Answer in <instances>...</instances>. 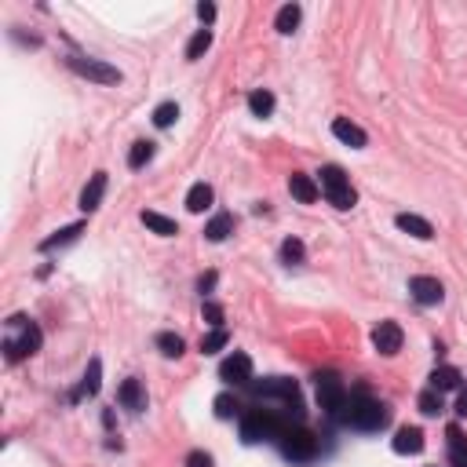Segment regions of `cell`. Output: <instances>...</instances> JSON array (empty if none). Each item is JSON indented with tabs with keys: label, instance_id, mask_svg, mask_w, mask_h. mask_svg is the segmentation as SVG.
<instances>
[{
	"label": "cell",
	"instance_id": "1",
	"mask_svg": "<svg viewBox=\"0 0 467 467\" xmlns=\"http://www.w3.org/2000/svg\"><path fill=\"white\" fill-rule=\"evenodd\" d=\"M40 344H44V336H40L33 317L15 314L8 322V332H4V358H8V362H23V358L37 354Z\"/></svg>",
	"mask_w": 467,
	"mask_h": 467
},
{
	"label": "cell",
	"instance_id": "2",
	"mask_svg": "<svg viewBox=\"0 0 467 467\" xmlns=\"http://www.w3.org/2000/svg\"><path fill=\"white\" fill-rule=\"evenodd\" d=\"M344 420L351 423V427H358V431H384L391 423V409L380 406V401H372V398H351Z\"/></svg>",
	"mask_w": 467,
	"mask_h": 467
},
{
	"label": "cell",
	"instance_id": "3",
	"mask_svg": "<svg viewBox=\"0 0 467 467\" xmlns=\"http://www.w3.org/2000/svg\"><path fill=\"white\" fill-rule=\"evenodd\" d=\"M317 176H322V194L329 198V205H336V208H354V190H351V179L344 176V168H339V164H325L322 168V172H317Z\"/></svg>",
	"mask_w": 467,
	"mask_h": 467
},
{
	"label": "cell",
	"instance_id": "4",
	"mask_svg": "<svg viewBox=\"0 0 467 467\" xmlns=\"http://www.w3.org/2000/svg\"><path fill=\"white\" fill-rule=\"evenodd\" d=\"M278 435H285V431H281V420L274 416V413H267V409H252V413L241 416V438H245L248 445L270 442V438H278Z\"/></svg>",
	"mask_w": 467,
	"mask_h": 467
},
{
	"label": "cell",
	"instance_id": "5",
	"mask_svg": "<svg viewBox=\"0 0 467 467\" xmlns=\"http://www.w3.org/2000/svg\"><path fill=\"white\" fill-rule=\"evenodd\" d=\"M66 66H70L77 77H88V80H95V84H121V70L110 66V62H102V59L70 55V59H66Z\"/></svg>",
	"mask_w": 467,
	"mask_h": 467
},
{
	"label": "cell",
	"instance_id": "6",
	"mask_svg": "<svg viewBox=\"0 0 467 467\" xmlns=\"http://www.w3.org/2000/svg\"><path fill=\"white\" fill-rule=\"evenodd\" d=\"M347 387L339 384V376H317V406H322L325 413H332V416H344L347 413Z\"/></svg>",
	"mask_w": 467,
	"mask_h": 467
},
{
	"label": "cell",
	"instance_id": "7",
	"mask_svg": "<svg viewBox=\"0 0 467 467\" xmlns=\"http://www.w3.org/2000/svg\"><path fill=\"white\" fill-rule=\"evenodd\" d=\"M281 453L296 463H307L317 456V438L310 431H285L281 435Z\"/></svg>",
	"mask_w": 467,
	"mask_h": 467
},
{
	"label": "cell",
	"instance_id": "8",
	"mask_svg": "<svg viewBox=\"0 0 467 467\" xmlns=\"http://www.w3.org/2000/svg\"><path fill=\"white\" fill-rule=\"evenodd\" d=\"M219 380H226V384H252V358L245 351H233L230 358H223Z\"/></svg>",
	"mask_w": 467,
	"mask_h": 467
},
{
	"label": "cell",
	"instance_id": "9",
	"mask_svg": "<svg viewBox=\"0 0 467 467\" xmlns=\"http://www.w3.org/2000/svg\"><path fill=\"white\" fill-rule=\"evenodd\" d=\"M252 394L256 398H300V387H296V380H285V376H270L263 384H248Z\"/></svg>",
	"mask_w": 467,
	"mask_h": 467
},
{
	"label": "cell",
	"instance_id": "10",
	"mask_svg": "<svg viewBox=\"0 0 467 467\" xmlns=\"http://www.w3.org/2000/svg\"><path fill=\"white\" fill-rule=\"evenodd\" d=\"M409 292H413V300H416V303H423V307L442 303V296H445L442 281H438V278H427V274H416V278L409 281Z\"/></svg>",
	"mask_w": 467,
	"mask_h": 467
},
{
	"label": "cell",
	"instance_id": "11",
	"mask_svg": "<svg viewBox=\"0 0 467 467\" xmlns=\"http://www.w3.org/2000/svg\"><path fill=\"white\" fill-rule=\"evenodd\" d=\"M372 347H376L380 354H398V351H401V329H398L394 322H380V325L372 329Z\"/></svg>",
	"mask_w": 467,
	"mask_h": 467
},
{
	"label": "cell",
	"instance_id": "12",
	"mask_svg": "<svg viewBox=\"0 0 467 467\" xmlns=\"http://www.w3.org/2000/svg\"><path fill=\"white\" fill-rule=\"evenodd\" d=\"M117 401L124 409H132V413H142L146 409V391H142V384L132 376V380H124L121 384V391H117Z\"/></svg>",
	"mask_w": 467,
	"mask_h": 467
},
{
	"label": "cell",
	"instance_id": "13",
	"mask_svg": "<svg viewBox=\"0 0 467 467\" xmlns=\"http://www.w3.org/2000/svg\"><path fill=\"white\" fill-rule=\"evenodd\" d=\"M332 135H336L339 142H347V146H354V150H362V146L369 142V139H365V132H362V128H358V124H354V121H347V117H336V121H332Z\"/></svg>",
	"mask_w": 467,
	"mask_h": 467
},
{
	"label": "cell",
	"instance_id": "14",
	"mask_svg": "<svg viewBox=\"0 0 467 467\" xmlns=\"http://www.w3.org/2000/svg\"><path fill=\"white\" fill-rule=\"evenodd\" d=\"M102 194H106V172H95V176L88 179V186L80 190V208H84V212H95V208L102 205Z\"/></svg>",
	"mask_w": 467,
	"mask_h": 467
},
{
	"label": "cell",
	"instance_id": "15",
	"mask_svg": "<svg viewBox=\"0 0 467 467\" xmlns=\"http://www.w3.org/2000/svg\"><path fill=\"white\" fill-rule=\"evenodd\" d=\"M99 384H102V362H99V358H92V362H88V372H84V380H80V387L73 391V401L99 394Z\"/></svg>",
	"mask_w": 467,
	"mask_h": 467
},
{
	"label": "cell",
	"instance_id": "16",
	"mask_svg": "<svg viewBox=\"0 0 467 467\" xmlns=\"http://www.w3.org/2000/svg\"><path fill=\"white\" fill-rule=\"evenodd\" d=\"M445 445H449V463L453 467H467V435L456 427V423L445 431Z\"/></svg>",
	"mask_w": 467,
	"mask_h": 467
},
{
	"label": "cell",
	"instance_id": "17",
	"mask_svg": "<svg viewBox=\"0 0 467 467\" xmlns=\"http://www.w3.org/2000/svg\"><path fill=\"white\" fill-rule=\"evenodd\" d=\"M289 190H292V198H296V201H303V205H314L317 194H322V190H317V183H314L310 176H300V172L289 179Z\"/></svg>",
	"mask_w": 467,
	"mask_h": 467
},
{
	"label": "cell",
	"instance_id": "18",
	"mask_svg": "<svg viewBox=\"0 0 467 467\" xmlns=\"http://www.w3.org/2000/svg\"><path fill=\"white\" fill-rule=\"evenodd\" d=\"M423 449V431L420 427H401L398 435H394V453H420Z\"/></svg>",
	"mask_w": 467,
	"mask_h": 467
},
{
	"label": "cell",
	"instance_id": "19",
	"mask_svg": "<svg viewBox=\"0 0 467 467\" xmlns=\"http://www.w3.org/2000/svg\"><path fill=\"white\" fill-rule=\"evenodd\" d=\"M394 223H398L401 230H406V233H413V238H420V241H427L431 233H435V230H431V223L423 219V216H413V212H401V216H398Z\"/></svg>",
	"mask_w": 467,
	"mask_h": 467
},
{
	"label": "cell",
	"instance_id": "20",
	"mask_svg": "<svg viewBox=\"0 0 467 467\" xmlns=\"http://www.w3.org/2000/svg\"><path fill=\"white\" fill-rule=\"evenodd\" d=\"M431 391H460V372L453 369V365H438L435 372H431Z\"/></svg>",
	"mask_w": 467,
	"mask_h": 467
},
{
	"label": "cell",
	"instance_id": "21",
	"mask_svg": "<svg viewBox=\"0 0 467 467\" xmlns=\"http://www.w3.org/2000/svg\"><path fill=\"white\" fill-rule=\"evenodd\" d=\"M142 223L150 226L154 233H161V238H176V233H179V223L161 216V212H142Z\"/></svg>",
	"mask_w": 467,
	"mask_h": 467
},
{
	"label": "cell",
	"instance_id": "22",
	"mask_svg": "<svg viewBox=\"0 0 467 467\" xmlns=\"http://www.w3.org/2000/svg\"><path fill=\"white\" fill-rule=\"evenodd\" d=\"M230 233H233V216H230V212H219V216L205 226V238L208 241H226Z\"/></svg>",
	"mask_w": 467,
	"mask_h": 467
},
{
	"label": "cell",
	"instance_id": "23",
	"mask_svg": "<svg viewBox=\"0 0 467 467\" xmlns=\"http://www.w3.org/2000/svg\"><path fill=\"white\" fill-rule=\"evenodd\" d=\"M300 18H303V11H300V4H285L281 11H278V18H274V26H278V33H292L296 26H300Z\"/></svg>",
	"mask_w": 467,
	"mask_h": 467
},
{
	"label": "cell",
	"instance_id": "24",
	"mask_svg": "<svg viewBox=\"0 0 467 467\" xmlns=\"http://www.w3.org/2000/svg\"><path fill=\"white\" fill-rule=\"evenodd\" d=\"M84 233V223H73V226H66V230H59L55 238H44L40 241V252H51V248H59V245H70V241H77Z\"/></svg>",
	"mask_w": 467,
	"mask_h": 467
},
{
	"label": "cell",
	"instance_id": "25",
	"mask_svg": "<svg viewBox=\"0 0 467 467\" xmlns=\"http://www.w3.org/2000/svg\"><path fill=\"white\" fill-rule=\"evenodd\" d=\"M212 205V186L208 183H194L190 186V194H186V208L190 212H205Z\"/></svg>",
	"mask_w": 467,
	"mask_h": 467
},
{
	"label": "cell",
	"instance_id": "26",
	"mask_svg": "<svg viewBox=\"0 0 467 467\" xmlns=\"http://www.w3.org/2000/svg\"><path fill=\"white\" fill-rule=\"evenodd\" d=\"M248 110L256 114V117H270L274 114V95L267 88H256V92L248 95Z\"/></svg>",
	"mask_w": 467,
	"mask_h": 467
},
{
	"label": "cell",
	"instance_id": "27",
	"mask_svg": "<svg viewBox=\"0 0 467 467\" xmlns=\"http://www.w3.org/2000/svg\"><path fill=\"white\" fill-rule=\"evenodd\" d=\"M208 48H212V30H198L194 37H190V44H186V59H190V62H198Z\"/></svg>",
	"mask_w": 467,
	"mask_h": 467
},
{
	"label": "cell",
	"instance_id": "28",
	"mask_svg": "<svg viewBox=\"0 0 467 467\" xmlns=\"http://www.w3.org/2000/svg\"><path fill=\"white\" fill-rule=\"evenodd\" d=\"M303 241L300 238H289V241H281V263H289V267H296V263H303Z\"/></svg>",
	"mask_w": 467,
	"mask_h": 467
},
{
	"label": "cell",
	"instance_id": "29",
	"mask_svg": "<svg viewBox=\"0 0 467 467\" xmlns=\"http://www.w3.org/2000/svg\"><path fill=\"white\" fill-rule=\"evenodd\" d=\"M157 347H161L164 358H179V354H183V336H176V332H161V336H157Z\"/></svg>",
	"mask_w": 467,
	"mask_h": 467
},
{
	"label": "cell",
	"instance_id": "30",
	"mask_svg": "<svg viewBox=\"0 0 467 467\" xmlns=\"http://www.w3.org/2000/svg\"><path fill=\"white\" fill-rule=\"evenodd\" d=\"M176 117H179V106L176 102H161L157 110H154V124H157V128H172Z\"/></svg>",
	"mask_w": 467,
	"mask_h": 467
},
{
	"label": "cell",
	"instance_id": "31",
	"mask_svg": "<svg viewBox=\"0 0 467 467\" xmlns=\"http://www.w3.org/2000/svg\"><path fill=\"white\" fill-rule=\"evenodd\" d=\"M226 339H230V336H226V329H212V332L201 339V351H205V354H216V351H223V347H226Z\"/></svg>",
	"mask_w": 467,
	"mask_h": 467
},
{
	"label": "cell",
	"instance_id": "32",
	"mask_svg": "<svg viewBox=\"0 0 467 467\" xmlns=\"http://www.w3.org/2000/svg\"><path fill=\"white\" fill-rule=\"evenodd\" d=\"M442 409H445V406H442V394H438V391H423V394H420V413H423V416H438Z\"/></svg>",
	"mask_w": 467,
	"mask_h": 467
},
{
	"label": "cell",
	"instance_id": "33",
	"mask_svg": "<svg viewBox=\"0 0 467 467\" xmlns=\"http://www.w3.org/2000/svg\"><path fill=\"white\" fill-rule=\"evenodd\" d=\"M150 157H154V142H146V139H142V142H135V146H132L128 164H132V168H142V164L150 161Z\"/></svg>",
	"mask_w": 467,
	"mask_h": 467
},
{
	"label": "cell",
	"instance_id": "34",
	"mask_svg": "<svg viewBox=\"0 0 467 467\" xmlns=\"http://www.w3.org/2000/svg\"><path fill=\"white\" fill-rule=\"evenodd\" d=\"M201 314H205V322H208L212 329H223V307H219V303H205Z\"/></svg>",
	"mask_w": 467,
	"mask_h": 467
},
{
	"label": "cell",
	"instance_id": "35",
	"mask_svg": "<svg viewBox=\"0 0 467 467\" xmlns=\"http://www.w3.org/2000/svg\"><path fill=\"white\" fill-rule=\"evenodd\" d=\"M233 409H238V406H233V398H230V394H219V398H216V416H219V420H230Z\"/></svg>",
	"mask_w": 467,
	"mask_h": 467
},
{
	"label": "cell",
	"instance_id": "36",
	"mask_svg": "<svg viewBox=\"0 0 467 467\" xmlns=\"http://www.w3.org/2000/svg\"><path fill=\"white\" fill-rule=\"evenodd\" d=\"M186 467H212V456L198 449V453H190V456H186Z\"/></svg>",
	"mask_w": 467,
	"mask_h": 467
},
{
	"label": "cell",
	"instance_id": "37",
	"mask_svg": "<svg viewBox=\"0 0 467 467\" xmlns=\"http://www.w3.org/2000/svg\"><path fill=\"white\" fill-rule=\"evenodd\" d=\"M198 18H201V23L208 26L212 18H216V4H198Z\"/></svg>",
	"mask_w": 467,
	"mask_h": 467
},
{
	"label": "cell",
	"instance_id": "38",
	"mask_svg": "<svg viewBox=\"0 0 467 467\" xmlns=\"http://www.w3.org/2000/svg\"><path fill=\"white\" fill-rule=\"evenodd\" d=\"M456 413L467 416V387H460V398H456Z\"/></svg>",
	"mask_w": 467,
	"mask_h": 467
},
{
	"label": "cell",
	"instance_id": "39",
	"mask_svg": "<svg viewBox=\"0 0 467 467\" xmlns=\"http://www.w3.org/2000/svg\"><path fill=\"white\" fill-rule=\"evenodd\" d=\"M212 285H216V274H205V278L198 281V289H201V292H208Z\"/></svg>",
	"mask_w": 467,
	"mask_h": 467
}]
</instances>
